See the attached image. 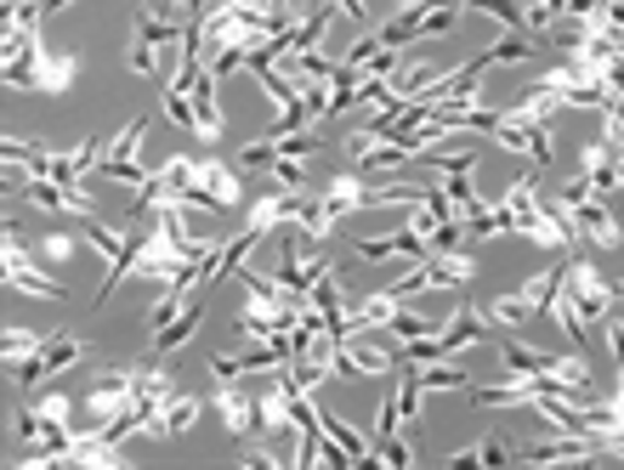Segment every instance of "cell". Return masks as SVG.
<instances>
[{
  "instance_id": "cell-1",
  "label": "cell",
  "mask_w": 624,
  "mask_h": 470,
  "mask_svg": "<svg viewBox=\"0 0 624 470\" xmlns=\"http://www.w3.org/2000/svg\"><path fill=\"white\" fill-rule=\"evenodd\" d=\"M545 391H556V397H590V363H585V352H574V357H556L545 375H522V380H506V386H477L472 391V409H529L534 397H545Z\"/></svg>"
},
{
  "instance_id": "cell-2",
  "label": "cell",
  "mask_w": 624,
  "mask_h": 470,
  "mask_svg": "<svg viewBox=\"0 0 624 470\" xmlns=\"http://www.w3.org/2000/svg\"><path fill=\"white\" fill-rule=\"evenodd\" d=\"M69 414H75V402L63 397V391L41 397L35 409L18 414V431L29 436V443H35V459H23V465H63V454H69L75 436H80V425H75Z\"/></svg>"
},
{
  "instance_id": "cell-3",
  "label": "cell",
  "mask_w": 624,
  "mask_h": 470,
  "mask_svg": "<svg viewBox=\"0 0 624 470\" xmlns=\"http://www.w3.org/2000/svg\"><path fill=\"white\" fill-rule=\"evenodd\" d=\"M551 205L563 210L568 227L585 232V244H590V250H624V227H619L613 210L602 205V193H590L585 176H574V182L556 187V193H551Z\"/></svg>"
},
{
  "instance_id": "cell-4",
  "label": "cell",
  "mask_w": 624,
  "mask_h": 470,
  "mask_svg": "<svg viewBox=\"0 0 624 470\" xmlns=\"http://www.w3.org/2000/svg\"><path fill=\"white\" fill-rule=\"evenodd\" d=\"M568 266H574V255H563V261L551 266V273L529 278L522 289H511V295H500V300H488V307H483V318H488V323H500V329L529 323L540 307H551V300H556V289H563V278H568Z\"/></svg>"
},
{
  "instance_id": "cell-5",
  "label": "cell",
  "mask_w": 624,
  "mask_h": 470,
  "mask_svg": "<svg viewBox=\"0 0 624 470\" xmlns=\"http://www.w3.org/2000/svg\"><path fill=\"white\" fill-rule=\"evenodd\" d=\"M341 153H347L352 171H398V164L426 153V142L415 137V130L409 137H370V130H358V137L341 142Z\"/></svg>"
},
{
  "instance_id": "cell-6",
  "label": "cell",
  "mask_w": 624,
  "mask_h": 470,
  "mask_svg": "<svg viewBox=\"0 0 624 470\" xmlns=\"http://www.w3.org/2000/svg\"><path fill=\"white\" fill-rule=\"evenodd\" d=\"M563 295L579 307V318L585 323H602L608 312H619V289L590 266V250L585 255H574V266H568V278H563Z\"/></svg>"
},
{
  "instance_id": "cell-7",
  "label": "cell",
  "mask_w": 624,
  "mask_h": 470,
  "mask_svg": "<svg viewBox=\"0 0 624 470\" xmlns=\"http://www.w3.org/2000/svg\"><path fill=\"white\" fill-rule=\"evenodd\" d=\"M0 266H7V284L18 289V295H41V300H69V289H63L46 266L23 250V239L12 232V221H7V250H0Z\"/></svg>"
},
{
  "instance_id": "cell-8",
  "label": "cell",
  "mask_w": 624,
  "mask_h": 470,
  "mask_svg": "<svg viewBox=\"0 0 624 470\" xmlns=\"http://www.w3.org/2000/svg\"><path fill=\"white\" fill-rule=\"evenodd\" d=\"M313 205H318V193H307V187H279V193H268V198H256V205H250V227L261 232V239H273L279 227H307Z\"/></svg>"
},
{
  "instance_id": "cell-9",
  "label": "cell",
  "mask_w": 624,
  "mask_h": 470,
  "mask_svg": "<svg viewBox=\"0 0 624 470\" xmlns=\"http://www.w3.org/2000/svg\"><path fill=\"white\" fill-rule=\"evenodd\" d=\"M188 41V23L182 18H159V12H148L143 7V18H137V41H131V69L137 74H154L159 69V57L154 51H166V46H182Z\"/></svg>"
},
{
  "instance_id": "cell-10",
  "label": "cell",
  "mask_w": 624,
  "mask_h": 470,
  "mask_svg": "<svg viewBox=\"0 0 624 470\" xmlns=\"http://www.w3.org/2000/svg\"><path fill=\"white\" fill-rule=\"evenodd\" d=\"M143 137H148V119L137 114V119H131L125 130H120V137L103 148V164H97V171H103V176H114V182H131V187H143L148 182V171H143Z\"/></svg>"
},
{
  "instance_id": "cell-11",
  "label": "cell",
  "mask_w": 624,
  "mask_h": 470,
  "mask_svg": "<svg viewBox=\"0 0 624 470\" xmlns=\"http://www.w3.org/2000/svg\"><path fill=\"white\" fill-rule=\"evenodd\" d=\"M80 80V51H46V35L35 41V57H29V91L41 96H63Z\"/></svg>"
},
{
  "instance_id": "cell-12",
  "label": "cell",
  "mask_w": 624,
  "mask_h": 470,
  "mask_svg": "<svg viewBox=\"0 0 624 470\" xmlns=\"http://www.w3.org/2000/svg\"><path fill=\"white\" fill-rule=\"evenodd\" d=\"M495 137H500V148L534 159V171H545V164H551V125L545 119H522V114L506 108L500 125H495Z\"/></svg>"
},
{
  "instance_id": "cell-13",
  "label": "cell",
  "mask_w": 624,
  "mask_h": 470,
  "mask_svg": "<svg viewBox=\"0 0 624 470\" xmlns=\"http://www.w3.org/2000/svg\"><path fill=\"white\" fill-rule=\"evenodd\" d=\"M80 357H86V341H69V334H52V341H46V352H35V357H29V363L18 368V375H12V386H29V391H35L41 380L63 375V368H75Z\"/></svg>"
},
{
  "instance_id": "cell-14",
  "label": "cell",
  "mask_w": 624,
  "mask_h": 470,
  "mask_svg": "<svg viewBox=\"0 0 624 470\" xmlns=\"http://www.w3.org/2000/svg\"><path fill=\"white\" fill-rule=\"evenodd\" d=\"M23 198L35 210H52V216H91L97 210V198L80 187V182H41V176H29Z\"/></svg>"
},
{
  "instance_id": "cell-15",
  "label": "cell",
  "mask_w": 624,
  "mask_h": 470,
  "mask_svg": "<svg viewBox=\"0 0 624 470\" xmlns=\"http://www.w3.org/2000/svg\"><path fill=\"white\" fill-rule=\"evenodd\" d=\"M216 414H222V425L234 431V436H250L256 431V375L222 380L216 386Z\"/></svg>"
},
{
  "instance_id": "cell-16",
  "label": "cell",
  "mask_w": 624,
  "mask_h": 470,
  "mask_svg": "<svg viewBox=\"0 0 624 470\" xmlns=\"http://www.w3.org/2000/svg\"><path fill=\"white\" fill-rule=\"evenodd\" d=\"M131 409V368H109L103 380H91V391H86V414L97 420V431H103L114 414H125Z\"/></svg>"
},
{
  "instance_id": "cell-17",
  "label": "cell",
  "mask_w": 624,
  "mask_h": 470,
  "mask_svg": "<svg viewBox=\"0 0 624 470\" xmlns=\"http://www.w3.org/2000/svg\"><path fill=\"white\" fill-rule=\"evenodd\" d=\"M63 465H86V470H120V465H131V459H125V448L114 443V436H103V431H80V436H75V448L63 454Z\"/></svg>"
},
{
  "instance_id": "cell-18",
  "label": "cell",
  "mask_w": 624,
  "mask_h": 470,
  "mask_svg": "<svg viewBox=\"0 0 624 470\" xmlns=\"http://www.w3.org/2000/svg\"><path fill=\"white\" fill-rule=\"evenodd\" d=\"M193 187H205L222 210H239L245 205V187L234 176V164H222V159H200V164H193Z\"/></svg>"
},
{
  "instance_id": "cell-19",
  "label": "cell",
  "mask_w": 624,
  "mask_h": 470,
  "mask_svg": "<svg viewBox=\"0 0 624 470\" xmlns=\"http://www.w3.org/2000/svg\"><path fill=\"white\" fill-rule=\"evenodd\" d=\"M200 318H205V295H188V307L166 323V329H154V352L159 357H171V352H182L193 334H200Z\"/></svg>"
},
{
  "instance_id": "cell-20",
  "label": "cell",
  "mask_w": 624,
  "mask_h": 470,
  "mask_svg": "<svg viewBox=\"0 0 624 470\" xmlns=\"http://www.w3.org/2000/svg\"><path fill=\"white\" fill-rule=\"evenodd\" d=\"M358 255H364V261H392V255L426 261V255H432V244H426L415 227H404V232H392V239H358Z\"/></svg>"
},
{
  "instance_id": "cell-21",
  "label": "cell",
  "mask_w": 624,
  "mask_h": 470,
  "mask_svg": "<svg viewBox=\"0 0 624 470\" xmlns=\"http://www.w3.org/2000/svg\"><path fill=\"white\" fill-rule=\"evenodd\" d=\"M579 176L590 182V193H619V187H624V182H619V153H613V142H608V137L585 148Z\"/></svg>"
},
{
  "instance_id": "cell-22",
  "label": "cell",
  "mask_w": 624,
  "mask_h": 470,
  "mask_svg": "<svg viewBox=\"0 0 624 470\" xmlns=\"http://www.w3.org/2000/svg\"><path fill=\"white\" fill-rule=\"evenodd\" d=\"M216 74L211 69H200V80H193V114H200V142H222V103H216Z\"/></svg>"
},
{
  "instance_id": "cell-23",
  "label": "cell",
  "mask_w": 624,
  "mask_h": 470,
  "mask_svg": "<svg viewBox=\"0 0 624 470\" xmlns=\"http://www.w3.org/2000/svg\"><path fill=\"white\" fill-rule=\"evenodd\" d=\"M261 244V232L245 221V232H234L227 244H216V255H211V284H222V278H239V266H245V255Z\"/></svg>"
},
{
  "instance_id": "cell-24",
  "label": "cell",
  "mask_w": 624,
  "mask_h": 470,
  "mask_svg": "<svg viewBox=\"0 0 624 470\" xmlns=\"http://www.w3.org/2000/svg\"><path fill=\"white\" fill-rule=\"evenodd\" d=\"M46 341H52V334H29V329H7V334H0V357H7V380H12L18 368H23L29 357H35V352H46Z\"/></svg>"
},
{
  "instance_id": "cell-25",
  "label": "cell",
  "mask_w": 624,
  "mask_h": 470,
  "mask_svg": "<svg viewBox=\"0 0 624 470\" xmlns=\"http://www.w3.org/2000/svg\"><path fill=\"white\" fill-rule=\"evenodd\" d=\"M500 357H506V375H511V380H522V375H545V368L556 363L551 352H540V346H529V341H517V334L506 341Z\"/></svg>"
},
{
  "instance_id": "cell-26",
  "label": "cell",
  "mask_w": 624,
  "mask_h": 470,
  "mask_svg": "<svg viewBox=\"0 0 624 470\" xmlns=\"http://www.w3.org/2000/svg\"><path fill=\"white\" fill-rule=\"evenodd\" d=\"M443 465H517V459H511V443H506V436H495V431H488V436H477L472 448L449 454Z\"/></svg>"
},
{
  "instance_id": "cell-27",
  "label": "cell",
  "mask_w": 624,
  "mask_h": 470,
  "mask_svg": "<svg viewBox=\"0 0 624 470\" xmlns=\"http://www.w3.org/2000/svg\"><path fill=\"white\" fill-rule=\"evenodd\" d=\"M330 18H336V0H330V7H318V12H307L302 23H295L290 35H284V51H313V46L324 41V28H330ZM284 51H279V57H284Z\"/></svg>"
},
{
  "instance_id": "cell-28",
  "label": "cell",
  "mask_w": 624,
  "mask_h": 470,
  "mask_svg": "<svg viewBox=\"0 0 624 470\" xmlns=\"http://www.w3.org/2000/svg\"><path fill=\"white\" fill-rule=\"evenodd\" d=\"M381 329L392 334V341H426V334H438V323H432V318H420V312H404V300H398V307H392V318H386Z\"/></svg>"
},
{
  "instance_id": "cell-29",
  "label": "cell",
  "mask_w": 624,
  "mask_h": 470,
  "mask_svg": "<svg viewBox=\"0 0 624 470\" xmlns=\"http://www.w3.org/2000/svg\"><path fill=\"white\" fill-rule=\"evenodd\" d=\"M443 193H449L454 216H477V210H483V198H477V187H472V171H449V176H443Z\"/></svg>"
},
{
  "instance_id": "cell-30",
  "label": "cell",
  "mask_w": 624,
  "mask_h": 470,
  "mask_svg": "<svg viewBox=\"0 0 624 470\" xmlns=\"http://www.w3.org/2000/svg\"><path fill=\"white\" fill-rule=\"evenodd\" d=\"M472 7L483 18H500L511 35H529V7H522V0H472Z\"/></svg>"
},
{
  "instance_id": "cell-31",
  "label": "cell",
  "mask_w": 624,
  "mask_h": 470,
  "mask_svg": "<svg viewBox=\"0 0 624 470\" xmlns=\"http://www.w3.org/2000/svg\"><path fill=\"white\" fill-rule=\"evenodd\" d=\"M200 414H205V402H200V397H182V391H177V397L166 402V431H171V436H182V431H188L193 420H200Z\"/></svg>"
},
{
  "instance_id": "cell-32",
  "label": "cell",
  "mask_w": 624,
  "mask_h": 470,
  "mask_svg": "<svg viewBox=\"0 0 624 470\" xmlns=\"http://www.w3.org/2000/svg\"><path fill=\"white\" fill-rule=\"evenodd\" d=\"M415 380H420V391H472L466 368H454V363H443V368H426V375H415Z\"/></svg>"
},
{
  "instance_id": "cell-33",
  "label": "cell",
  "mask_w": 624,
  "mask_h": 470,
  "mask_svg": "<svg viewBox=\"0 0 624 470\" xmlns=\"http://www.w3.org/2000/svg\"><path fill=\"white\" fill-rule=\"evenodd\" d=\"M551 312H556V329H563V334H568L574 346H585V318H579V307H574V300H568L563 289H556V300H551Z\"/></svg>"
},
{
  "instance_id": "cell-34",
  "label": "cell",
  "mask_w": 624,
  "mask_h": 470,
  "mask_svg": "<svg viewBox=\"0 0 624 470\" xmlns=\"http://www.w3.org/2000/svg\"><path fill=\"white\" fill-rule=\"evenodd\" d=\"M159 108H166L177 125H188L193 137H200V114H193V96H188V91H171V85H166V96H159Z\"/></svg>"
},
{
  "instance_id": "cell-35",
  "label": "cell",
  "mask_w": 624,
  "mask_h": 470,
  "mask_svg": "<svg viewBox=\"0 0 624 470\" xmlns=\"http://www.w3.org/2000/svg\"><path fill=\"white\" fill-rule=\"evenodd\" d=\"M370 465H415V448L404 443L398 431L386 436V443H375V454H370Z\"/></svg>"
},
{
  "instance_id": "cell-36",
  "label": "cell",
  "mask_w": 624,
  "mask_h": 470,
  "mask_svg": "<svg viewBox=\"0 0 624 470\" xmlns=\"http://www.w3.org/2000/svg\"><path fill=\"white\" fill-rule=\"evenodd\" d=\"M268 171L279 176V187H302V182H307V159H284V153L273 148V164H268Z\"/></svg>"
},
{
  "instance_id": "cell-37",
  "label": "cell",
  "mask_w": 624,
  "mask_h": 470,
  "mask_svg": "<svg viewBox=\"0 0 624 470\" xmlns=\"http://www.w3.org/2000/svg\"><path fill=\"white\" fill-rule=\"evenodd\" d=\"M35 250H41L46 261H69V255H75V239H69V232H41Z\"/></svg>"
},
{
  "instance_id": "cell-38",
  "label": "cell",
  "mask_w": 624,
  "mask_h": 470,
  "mask_svg": "<svg viewBox=\"0 0 624 470\" xmlns=\"http://www.w3.org/2000/svg\"><path fill=\"white\" fill-rule=\"evenodd\" d=\"M602 85H608V96H624V51H619V57H608Z\"/></svg>"
},
{
  "instance_id": "cell-39",
  "label": "cell",
  "mask_w": 624,
  "mask_h": 470,
  "mask_svg": "<svg viewBox=\"0 0 624 470\" xmlns=\"http://www.w3.org/2000/svg\"><path fill=\"white\" fill-rule=\"evenodd\" d=\"M336 18H352V23H364V18H370V7H364V0H336Z\"/></svg>"
},
{
  "instance_id": "cell-40",
  "label": "cell",
  "mask_w": 624,
  "mask_h": 470,
  "mask_svg": "<svg viewBox=\"0 0 624 470\" xmlns=\"http://www.w3.org/2000/svg\"><path fill=\"white\" fill-rule=\"evenodd\" d=\"M613 402H619V409H624V363H619V391H613Z\"/></svg>"
}]
</instances>
